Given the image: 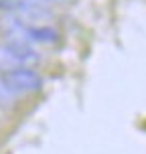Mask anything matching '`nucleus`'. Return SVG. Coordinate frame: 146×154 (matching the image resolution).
Listing matches in <instances>:
<instances>
[{
  "mask_svg": "<svg viewBox=\"0 0 146 154\" xmlns=\"http://www.w3.org/2000/svg\"><path fill=\"white\" fill-rule=\"evenodd\" d=\"M39 53L33 51L31 45L18 43V41H6L4 45H0V71H12L20 69L26 65L39 63Z\"/></svg>",
  "mask_w": 146,
  "mask_h": 154,
  "instance_id": "obj_1",
  "label": "nucleus"
},
{
  "mask_svg": "<svg viewBox=\"0 0 146 154\" xmlns=\"http://www.w3.org/2000/svg\"><path fill=\"white\" fill-rule=\"evenodd\" d=\"M2 79H4V83L8 85V89L12 93H33L43 87V77L39 75L37 71L24 69V67L4 73Z\"/></svg>",
  "mask_w": 146,
  "mask_h": 154,
  "instance_id": "obj_2",
  "label": "nucleus"
},
{
  "mask_svg": "<svg viewBox=\"0 0 146 154\" xmlns=\"http://www.w3.org/2000/svg\"><path fill=\"white\" fill-rule=\"evenodd\" d=\"M24 37L29 43H45V45H51V43H57L59 41V32L51 29V26H26L24 31Z\"/></svg>",
  "mask_w": 146,
  "mask_h": 154,
  "instance_id": "obj_3",
  "label": "nucleus"
},
{
  "mask_svg": "<svg viewBox=\"0 0 146 154\" xmlns=\"http://www.w3.org/2000/svg\"><path fill=\"white\" fill-rule=\"evenodd\" d=\"M16 93H12L8 89V85L4 83V79L0 77V106H12Z\"/></svg>",
  "mask_w": 146,
  "mask_h": 154,
  "instance_id": "obj_4",
  "label": "nucleus"
},
{
  "mask_svg": "<svg viewBox=\"0 0 146 154\" xmlns=\"http://www.w3.org/2000/svg\"><path fill=\"white\" fill-rule=\"evenodd\" d=\"M18 4H16V0H0V10H6V12H14Z\"/></svg>",
  "mask_w": 146,
  "mask_h": 154,
  "instance_id": "obj_5",
  "label": "nucleus"
},
{
  "mask_svg": "<svg viewBox=\"0 0 146 154\" xmlns=\"http://www.w3.org/2000/svg\"><path fill=\"white\" fill-rule=\"evenodd\" d=\"M47 2H49V0H47Z\"/></svg>",
  "mask_w": 146,
  "mask_h": 154,
  "instance_id": "obj_6",
  "label": "nucleus"
}]
</instances>
